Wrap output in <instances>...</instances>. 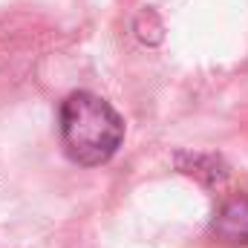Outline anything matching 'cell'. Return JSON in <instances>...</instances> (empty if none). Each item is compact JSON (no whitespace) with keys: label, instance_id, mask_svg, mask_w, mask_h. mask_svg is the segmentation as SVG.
Returning a JSON list of instances; mask_svg holds the SVG:
<instances>
[{"label":"cell","instance_id":"1","mask_svg":"<svg viewBox=\"0 0 248 248\" xmlns=\"http://www.w3.org/2000/svg\"><path fill=\"white\" fill-rule=\"evenodd\" d=\"M63 153L81 168H98L110 162L124 141V122L95 93L78 90L66 95L58 113Z\"/></svg>","mask_w":248,"mask_h":248},{"label":"cell","instance_id":"2","mask_svg":"<svg viewBox=\"0 0 248 248\" xmlns=\"http://www.w3.org/2000/svg\"><path fill=\"white\" fill-rule=\"evenodd\" d=\"M214 234L222 243L248 246V199H231L219 208L214 219Z\"/></svg>","mask_w":248,"mask_h":248}]
</instances>
